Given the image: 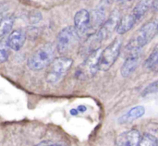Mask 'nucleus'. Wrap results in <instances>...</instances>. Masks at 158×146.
I'll use <instances>...</instances> for the list:
<instances>
[{"instance_id": "20e7f679", "label": "nucleus", "mask_w": 158, "mask_h": 146, "mask_svg": "<svg viewBox=\"0 0 158 146\" xmlns=\"http://www.w3.org/2000/svg\"><path fill=\"white\" fill-rule=\"evenodd\" d=\"M81 37L73 26L62 29L56 37V49L59 54L65 55L70 52L79 43Z\"/></svg>"}, {"instance_id": "423d86ee", "label": "nucleus", "mask_w": 158, "mask_h": 146, "mask_svg": "<svg viewBox=\"0 0 158 146\" xmlns=\"http://www.w3.org/2000/svg\"><path fill=\"white\" fill-rule=\"evenodd\" d=\"M122 41L119 38H116L110 44H108L103 51L100 59L99 70L106 71L108 70L118 59L120 49H121Z\"/></svg>"}, {"instance_id": "9d476101", "label": "nucleus", "mask_w": 158, "mask_h": 146, "mask_svg": "<svg viewBox=\"0 0 158 146\" xmlns=\"http://www.w3.org/2000/svg\"><path fill=\"white\" fill-rule=\"evenodd\" d=\"M102 42H103V40L101 39V37L99 36L97 31L90 33L87 36V38L85 39V41L83 42L82 45L81 46V49H80L81 55L85 56V58H86L89 55H91L94 51L100 49V44Z\"/></svg>"}, {"instance_id": "f257e3e1", "label": "nucleus", "mask_w": 158, "mask_h": 146, "mask_svg": "<svg viewBox=\"0 0 158 146\" xmlns=\"http://www.w3.org/2000/svg\"><path fill=\"white\" fill-rule=\"evenodd\" d=\"M158 33V19H155L153 20L148 21L143 26H142L130 43L127 45V50H140L143 49L148 43L152 41V39Z\"/></svg>"}, {"instance_id": "ddd939ff", "label": "nucleus", "mask_w": 158, "mask_h": 146, "mask_svg": "<svg viewBox=\"0 0 158 146\" xmlns=\"http://www.w3.org/2000/svg\"><path fill=\"white\" fill-rule=\"evenodd\" d=\"M26 41V34L22 30H14L6 38L7 44L10 49L14 51H19L24 45Z\"/></svg>"}, {"instance_id": "b1692460", "label": "nucleus", "mask_w": 158, "mask_h": 146, "mask_svg": "<svg viewBox=\"0 0 158 146\" xmlns=\"http://www.w3.org/2000/svg\"><path fill=\"white\" fill-rule=\"evenodd\" d=\"M77 110H78L79 112L83 113V112H85V111H86V106H80L77 108Z\"/></svg>"}, {"instance_id": "5701e85b", "label": "nucleus", "mask_w": 158, "mask_h": 146, "mask_svg": "<svg viewBox=\"0 0 158 146\" xmlns=\"http://www.w3.org/2000/svg\"><path fill=\"white\" fill-rule=\"evenodd\" d=\"M34 146H62L60 144L53 142V141H43Z\"/></svg>"}, {"instance_id": "f8f14e48", "label": "nucleus", "mask_w": 158, "mask_h": 146, "mask_svg": "<svg viewBox=\"0 0 158 146\" xmlns=\"http://www.w3.org/2000/svg\"><path fill=\"white\" fill-rule=\"evenodd\" d=\"M141 134L137 130L122 132L117 140V146H139Z\"/></svg>"}, {"instance_id": "412c9836", "label": "nucleus", "mask_w": 158, "mask_h": 146, "mask_svg": "<svg viewBox=\"0 0 158 146\" xmlns=\"http://www.w3.org/2000/svg\"><path fill=\"white\" fill-rule=\"evenodd\" d=\"M158 93V80L155 81L154 82L150 83L142 93V95L143 96H146V95H149V94H156Z\"/></svg>"}, {"instance_id": "9b49d317", "label": "nucleus", "mask_w": 158, "mask_h": 146, "mask_svg": "<svg viewBox=\"0 0 158 146\" xmlns=\"http://www.w3.org/2000/svg\"><path fill=\"white\" fill-rule=\"evenodd\" d=\"M106 1L105 0L102 2L91 14V30H94L96 32L101 26L106 21Z\"/></svg>"}, {"instance_id": "f03ea898", "label": "nucleus", "mask_w": 158, "mask_h": 146, "mask_svg": "<svg viewBox=\"0 0 158 146\" xmlns=\"http://www.w3.org/2000/svg\"><path fill=\"white\" fill-rule=\"evenodd\" d=\"M55 47L52 44H45L40 46L34 53L29 57L27 66L33 71L41 70L53 62L55 59Z\"/></svg>"}, {"instance_id": "6e6552de", "label": "nucleus", "mask_w": 158, "mask_h": 146, "mask_svg": "<svg viewBox=\"0 0 158 146\" xmlns=\"http://www.w3.org/2000/svg\"><path fill=\"white\" fill-rule=\"evenodd\" d=\"M141 58H142V49L130 51L127 56L126 60L124 61L120 69L121 76L124 78L131 76L139 66L141 62Z\"/></svg>"}, {"instance_id": "1a4fd4ad", "label": "nucleus", "mask_w": 158, "mask_h": 146, "mask_svg": "<svg viewBox=\"0 0 158 146\" xmlns=\"http://www.w3.org/2000/svg\"><path fill=\"white\" fill-rule=\"evenodd\" d=\"M74 28L80 37L84 36L91 31V14L87 9H81L75 14Z\"/></svg>"}, {"instance_id": "a211bd4d", "label": "nucleus", "mask_w": 158, "mask_h": 146, "mask_svg": "<svg viewBox=\"0 0 158 146\" xmlns=\"http://www.w3.org/2000/svg\"><path fill=\"white\" fill-rule=\"evenodd\" d=\"M158 65V44L154 48V50L152 51V53L149 55V56L147 57V59L144 62V67L145 69H151L156 68Z\"/></svg>"}, {"instance_id": "2eb2a0df", "label": "nucleus", "mask_w": 158, "mask_h": 146, "mask_svg": "<svg viewBox=\"0 0 158 146\" xmlns=\"http://www.w3.org/2000/svg\"><path fill=\"white\" fill-rule=\"evenodd\" d=\"M153 2L154 0H140L139 3L134 6L131 14L137 22L140 21L145 16L148 10L153 6Z\"/></svg>"}, {"instance_id": "0eeeda50", "label": "nucleus", "mask_w": 158, "mask_h": 146, "mask_svg": "<svg viewBox=\"0 0 158 146\" xmlns=\"http://www.w3.org/2000/svg\"><path fill=\"white\" fill-rule=\"evenodd\" d=\"M120 19V11L118 9H114L106 19L104 24L101 26V28L97 31V33L103 41L108 39L114 33V31L118 30Z\"/></svg>"}, {"instance_id": "393cba45", "label": "nucleus", "mask_w": 158, "mask_h": 146, "mask_svg": "<svg viewBox=\"0 0 158 146\" xmlns=\"http://www.w3.org/2000/svg\"><path fill=\"white\" fill-rule=\"evenodd\" d=\"M153 7L155 10H157L158 9V0H154L153 2Z\"/></svg>"}, {"instance_id": "cd10ccee", "label": "nucleus", "mask_w": 158, "mask_h": 146, "mask_svg": "<svg viewBox=\"0 0 158 146\" xmlns=\"http://www.w3.org/2000/svg\"><path fill=\"white\" fill-rule=\"evenodd\" d=\"M2 19H3V18H2V17H1V15H0V21L2 20Z\"/></svg>"}, {"instance_id": "39448f33", "label": "nucleus", "mask_w": 158, "mask_h": 146, "mask_svg": "<svg viewBox=\"0 0 158 146\" xmlns=\"http://www.w3.org/2000/svg\"><path fill=\"white\" fill-rule=\"evenodd\" d=\"M102 49H98L89 55L83 63L79 66V68L76 69L75 77L79 80H84L88 78L94 77L97 71L99 70V65H100V59L102 55Z\"/></svg>"}, {"instance_id": "dca6fc26", "label": "nucleus", "mask_w": 158, "mask_h": 146, "mask_svg": "<svg viewBox=\"0 0 158 146\" xmlns=\"http://www.w3.org/2000/svg\"><path fill=\"white\" fill-rule=\"evenodd\" d=\"M136 23H137V21H136V19H134V17L132 16L131 13L126 14L125 16H123L121 18L117 31H118V34H125L126 32L131 31L134 27V25Z\"/></svg>"}, {"instance_id": "aec40b11", "label": "nucleus", "mask_w": 158, "mask_h": 146, "mask_svg": "<svg viewBox=\"0 0 158 146\" xmlns=\"http://www.w3.org/2000/svg\"><path fill=\"white\" fill-rule=\"evenodd\" d=\"M139 146H158V140L152 134L145 133L141 137Z\"/></svg>"}, {"instance_id": "4be33fe9", "label": "nucleus", "mask_w": 158, "mask_h": 146, "mask_svg": "<svg viewBox=\"0 0 158 146\" xmlns=\"http://www.w3.org/2000/svg\"><path fill=\"white\" fill-rule=\"evenodd\" d=\"M41 19H42V15H41L40 12L33 11V12H31L30 14V21H31V23H32V24L38 23Z\"/></svg>"}, {"instance_id": "f3484780", "label": "nucleus", "mask_w": 158, "mask_h": 146, "mask_svg": "<svg viewBox=\"0 0 158 146\" xmlns=\"http://www.w3.org/2000/svg\"><path fill=\"white\" fill-rule=\"evenodd\" d=\"M14 24V19L13 17H6L3 18L0 21V37H4L7 33H9L13 28Z\"/></svg>"}, {"instance_id": "4468645a", "label": "nucleus", "mask_w": 158, "mask_h": 146, "mask_svg": "<svg viewBox=\"0 0 158 146\" xmlns=\"http://www.w3.org/2000/svg\"><path fill=\"white\" fill-rule=\"evenodd\" d=\"M145 113V108L142 106H136L131 108L127 113H125L123 116H121L118 119L119 124H125L128 122H131L135 119H138L142 118Z\"/></svg>"}, {"instance_id": "6ab92c4d", "label": "nucleus", "mask_w": 158, "mask_h": 146, "mask_svg": "<svg viewBox=\"0 0 158 146\" xmlns=\"http://www.w3.org/2000/svg\"><path fill=\"white\" fill-rule=\"evenodd\" d=\"M9 46L7 44L6 39H3L0 41V64L6 62L9 56Z\"/></svg>"}, {"instance_id": "7ed1b4c3", "label": "nucleus", "mask_w": 158, "mask_h": 146, "mask_svg": "<svg viewBox=\"0 0 158 146\" xmlns=\"http://www.w3.org/2000/svg\"><path fill=\"white\" fill-rule=\"evenodd\" d=\"M72 64L73 60L68 56H59L55 58L48 67L45 75L46 82L52 85L60 82L71 69Z\"/></svg>"}, {"instance_id": "a878e982", "label": "nucleus", "mask_w": 158, "mask_h": 146, "mask_svg": "<svg viewBox=\"0 0 158 146\" xmlns=\"http://www.w3.org/2000/svg\"><path fill=\"white\" fill-rule=\"evenodd\" d=\"M79 113V111L77 110V109H71L70 110V114L72 115V116H75V115H77Z\"/></svg>"}, {"instance_id": "bb28decb", "label": "nucleus", "mask_w": 158, "mask_h": 146, "mask_svg": "<svg viewBox=\"0 0 158 146\" xmlns=\"http://www.w3.org/2000/svg\"><path fill=\"white\" fill-rule=\"evenodd\" d=\"M108 4H110V3H112V2H115V1H118V0H106Z\"/></svg>"}]
</instances>
